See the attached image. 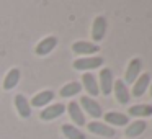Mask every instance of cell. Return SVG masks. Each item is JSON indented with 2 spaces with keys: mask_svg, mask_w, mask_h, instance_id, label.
Masks as SVG:
<instances>
[{
  "mask_svg": "<svg viewBox=\"0 0 152 139\" xmlns=\"http://www.w3.org/2000/svg\"><path fill=\"white\" fill-rule=\"evenodd\" d=\"M66 113V105L64 103H54V105H49L39 113V118L43 121H53V119L59 118Z\"/></svg>",
  "mask_w": 152,
  "mask_h": 139,
  "instance_id": "cell-6",
  "label": "cell"
},
{
  "mask_svg": "<svg viewBox=\"0 0 152 139\" xmlns=\"http://www.w3.org/2000/svg\"><path fill=\"white\" fill-rule=\"evenodd\" d=\"M80 92H82V85H80L79 82H69L61 89L59 95L62 97V98H72V97L79 95Z\"/></svg>",
  "mask_w": 152,
  "mask_h": 139,
  "instance_id": "cell-19",
  "label": "cell"
},
{
  "mask_svg": "<svg viewBox=\"0 0 152 139\" xmlns=\"http://www.w3.org/2000/svg\"><path fill=\"white\" fill-rule=\"evenodd\" d=\"M13 103H15V108H17V113L21 116V118H30L31 116L30 100H28L23 93H18V95L13 98Z\"/></svg>",
  "mask_w": 152,
  "mask_h": 139,
  "instance_id": "cell-12",
  "label": "cell"
},
{
  "mask_svg": "<svg viewBox=\"0 0 152 139\" xmlns=\"http://www.w3.org/2000/svg\"><path fill=\"white\" fill-rule=\"evenodd\" d=\"M72 51L82 57H88V56H95L100 51V48H98V44L88 43V41H75L72 44Z\"/></svg>",
  "mask_w": 152,
  "mask_h": 139,
  "instance_id": "cell-3",
  "label": "cell"
},
{
  "mask_svg": "<svg viewBox=\"0 0 152 139\" xmlns=\"http://www.w3.org/2000/svg\"><path fill=\"white\" fill-rule=\"evenodd\" d=\"M137 116V118H145V116H152V105H134L129 106L128 116Z\"/></svg>",
  "mask_w": 152,
  "mask_h": 139,
  "instance_id": "cell-20",
  "label": "cell"
},
{
  "mask_svg": "<svg viewBox=\"0 0 152 139\" xmlns=\"http://www.w3.org/2000/svg\"><path fill=\"white\" fill-rule=\"evenodd\" d=\"M66 111H69V116L72 119V123L75 124V128L85 124V115L82 113V108H80V105L77 102H70L66 106Z\"/></svg>",
  "mask_w": 152,
  "mask_h": 139,
  "instance_id": "cell-10",
  "label": "cell"
},
{
  "mask_svg": "<svg viewBox=\"0 0 152 139\" xmlns=\"http://www.w3.org/2000/svg\"><path fill=\"white\" fill-rule=\"evenodd\" d=\"M113 92H115V97H116V100H118V103L126 105V103L129 102L131 93H129V90H128V85H126L121 79L113 82Z\"/></svg>",
  "mask_w": 152,
  "mask_h": 139,
  "instance_id": "cell-13",
  "label": "cell"
},
{
  "mask_svg": "<svg viewBox=\"0 0 152 139\" xmlns=\"http://www.w3.org/2000/svg\"><path fill=\"white\" fill-rule=\"evenodd\" d=\"M20 69H17V67H13V69L8 70V74L5 75L4 79V89L5 90H12L15 89V87L18 85V82H20Z\"/></svg>",
  "mask_w": 152,
  "mask_h": 139,
  "instance_id": "cell-18",
  "label": "cell"
},
{
  "mask_svg": "<svg viewBox=\"0 0 152 139\" xmlns=\"http://www.w3.org/2000/svg\"><path fill=\"white\" fill-rule=\"evenodd\" d=\"M103 66V57L100 56H88V57H79V59L74 61L72 67L75 70H80V72H88V70L98 69V67Z\"/></svg>",
  "mask_w": 152,
  "mask_h": 139,
  "instance_id": "cell-1",
  "label": "cell"
},
{
  "mask_svg": "<svg viewBox=\"0 0 152 139\" xmlns=\"http://www.w3.org/2000/svg\"><path fill=\"white\" fill-rule=\"evenodd\" d=\"M106 26H108V23H106V18L105 17H96L95 18V21H93V25H92V40H93V43H100V41L105 38V34H106Z\"/></svg>",
  "mask_w": 152,
  "mask_h": 139,
  "instance_id": "cell-8",
  "label": "cell"
},
{
  "mask_svg": "<svg viewBox=\"0 0 152 139\" xmlns=\"http://www.w3.org/2000/svg\"><path fill=\"white\" fill-rule=\"evenodd\" d=\"M141 69H142V62L139 57H134V59L129 62L128 69H126V74H124V80L123 82L128 85V83H134L137 80V77L141 75Z\"/></svg>",
  "mask_w": 152,
  "mask_h": 139,
  "instance_id": "cell-7",
  "label": "cell"
},
{
  "mask_svg": "<svg viewBox=\"0 0 152 139\" xmlns=\"http://www.w3.org/2000/svg\"><path fill=\"white\" fill-rule=\"evenodd\" d=\"M82 83H83V89L87 90L88 97H96L100 93V89H98V82H96L95 75L93 74H83L82 75Z\"/></svg>",
  "mask_w": 152,
  "mask_h": 139,
  "instance_id": "cell-16",
  "label": "cell"
},
{
  "mask_svg": "<svg viewBox=\"0 0 152 139\" xmlns=\"http://www.w3.org/2000/svg\"><path fill=\"white\" fill-rule=\"evenodd\" d=\"M62 134L66 136V139H87V136L80 131L79 128H75L74 124H62Z\"/></svg>",
  "mask_w": 152,
  "mask_h": 139,
  "instance_id": "cell-21",
  "label": "cell"
},
{
  "mask_svg": "<svg viewBox=\"0 0 152 139\" xmlns=\"http://www.w3.org/2000/svg\"><path fill=\"white\" fill-rule=\"evenodd\" d=\"M53 100H54V92L53 90H43V92L36 93V95L31 98L30 105H31V108H33V106L34 108H41V106L49 105Z\"/></svg>",
  "mask_w": 152,
  "mask_h": 139,
  "instance_id": "cell-15",
  "label": "cell"
},
{
  "mask_svg": "<svg viewBox=\"0 0 152 139\" xmlns=\"http://www.w3.org/2000/svg\"><path fill=\"white\" fill-rule=\"evenodd\" d=\"M87 129H88L92 134L95 136H102V138H113L116 134L115 128L105 124V123H100V121H90L87 124Z\"/></svg>",
  "mask_w": 152,
  "mask_h": 139,
  "instance_id": "cell-5",
  "label": "cell"
},
{
  "mask_svg": "<svg viewBox=\"0 0 152 139\" xmlns=\"http://www.w3.org/2000/svg\"><path fill=\"white\" fill-rule=\"evenodd\" d=\"M103 118H105V121L111 126H128L129 124V116L126 115V113L108 111V113H103Z\"/></svg>",
  "mask_w": 152,
  "mask_h": 139,
  "instance_id": "cell-14",
  "label": "cell"
},
{
  "mask_svg": "<svg viewBox=\"0 0 152 139\" xmlns=\"http://www.w3.org/2000/svg\"><path fill=\"white\" fill-rule=\"evenodd\" d=\"M132 97H136V98H139V97H142L145 92H147L149 85H151V74H141V75L137 77V80H136L134 83H132Z\"/></svg>",
  "mask_w": 152,
  "mask_h": 139,
  "instance_id": "cell-9",
  "label": "cell"
},
{
  "mask_svg": "<svg viewBox=\"0 0 152 139\" xmlns=\"http://www.w3.org/2000/svg\"><path fill=\"white\" fill-rule=\"evenodd\" d=\"M56 46H57V38L56 36H48L36 44L34 53H36L38 56H48L49 53H53Z\"/></svg>",
  "mask_w": 152,
  "mask_h": 139,
  "instance_id": "cell-11",
  "label": "cell"
},
{
  "mask_svg": "<svg viewBox=\"0 0 152 139\" xmlns=\"http://www.w3.org/2000/svg\"><path fill=\"white\" fill-rule=\"evenodd\" d=\"M80 108L83 110L85 113H88L92 118H102L103 116V110H102V106H100V103L96 102L95 98H90L88 95H83L82 98H80Z\"/></svg>",
  "mask_w": 152,
  "mask_h": 139,
  "instance_id": "cell-2",
  "label": "cell"
},
{
  "mask_svg": "<svg viewBox=\"0 0 152 139\" xmlns=\"http://www.w3.org/2000/svg\"><path fill=\"white\" fill-rule=\"evenodd\" d=\"M149 92H151V97H152V82H151V85H149Z\"/></svg>",
  "mask_w": 152,
  "mask_h": 139,
  "instance_id": "cell-22",
  "label": "cell"
},
{
  "mask_svg": "<svg viewBox=\"0 0 152 139\" xmlns=\"http://www.w3.org/2000/svg\"><path fill=\"white\" fill-rule=\"evenodd\" d=\"M145 128H147V123L144 119H136L126 126V136L128 138H137L145 131Z\"/></svg>",
  "mask_w": 152,
  "mask_h": 139,
  "instance_id": "cell-17",
  "label": "cell"
},
{
  "mask_svg": "<svg viewBox=\"0 0 152 139\" xmlns=\"http://www.w3.org/2000/svg\"><path fill=\"white\" fill-rule=\"evenodd\" d=\"M113 72L110 69H102L100 70V80H98V89L100 93H103L105 97H108L113 92Z\"/></svg>",
  "mask_w": 152,
  "mask_h": 139,
  "instance_id": "cell-4",
  "label": "cell"
}]
</instances>
